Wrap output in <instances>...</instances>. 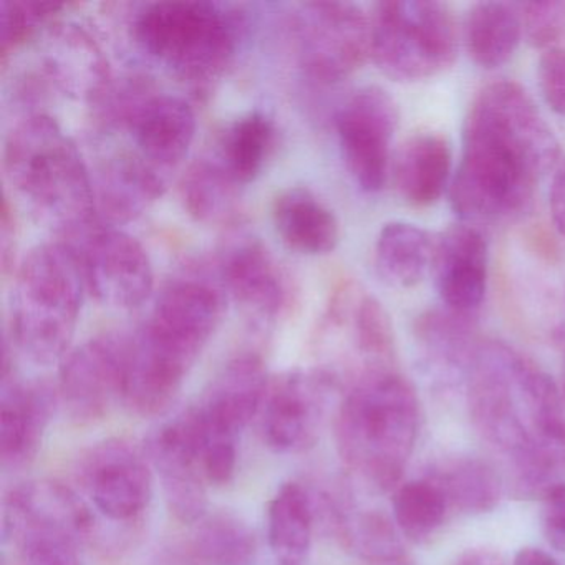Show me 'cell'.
<instances>
[{
  "instance_id": "cell-1",
  "label": "cell",
  "mask_w": 565,
  "mask_h": 565,
  "mask_svg": "<svg viewBox=\"0 0 565 565\" xmlns=\"http://www.w3.org/2000/svg\"><path fill=\"white\" fill-rule=\"evenodd\" d=\"M469 416L504 458L518 498L544 495L565 472V402L554 380L498 340H481L468 375Z\"/></svg>"
},
{
  "instance_id": "cell-2",
  "label": "cell",
  "mask_w": 565,
  "mask_h": 565,
  "mask_svg": "<svg viewBox=\"0 0 565 565\" xmlns=\"http://www.w3.org/2000/svg\"><path fill=\"white\" fill-rule=\"evenodd\" d=\"M558 157L557 138L531 95L518 82H491L466 115L461 163L449 186L452 210L472 226L515 216Z\"/></svg>"
},
{
  "instance_id": "cell-3",
  "label": "cell",
  "mask_w": 565,
  "mask_h": 565,
  "mask_svg": "<svg viewBox=\"0 0 565 565\" xmlns=\"http://www.w3.org/2000/svg\"><path fill=\"white\" fill-rule=\"evenodd\" d=\"M227 292L216 266L188 267L168 280L130 337L124 403L141 418L163 415L223 322Z\"/></svg>"
},
{
  "instance_id": "cell-4",
  "label": "cell",
  "mask_w": 565,
  "mask_h": 565,
  "mask_svg": "<svg viewBox=\"0 0 565 565\" xmlns=\"http://www.w3.org/2000/svg\"><path fill=\"white\" fill-rule=\"evenodd\" d=\"M2 170L29 216L55 233L85 234L97 213L94 178L82 151L44 111H25L9 130Z\"/></svg>"
},
{
  "instance_id": "cell-5",
  "label": "cell",
  "mask_w": 565,
  "mask_h": 565,
  "mask_svg": "<svg viewBox=\"0 0 565 565\" xmlns=\"http://www.w3.org/2000/svg\"><path fill=\"white\" fill-rule=\"evenodd\" d=\"M419 399L395 369L366 373L347 390L335 441L347 468L375 491L395 489L415 451Z\"/></svg>"
},
{
  "instance_id": "cell-6",
  "label": "cell",
  "mask_w": 565,
  "mask_h": 565,
  "mask_svg": "<svg viewBox=\"0 0 565 565\" xmlns=\"http://www.w3.org/2000/svg\"><path fill=\"white\" fill-rule=\"evenodd\" d=\"M85 287L77 250L62 243L32 247L12 284V347L35 365L62 363L72 350Z\"/></svg>"
},
{
  "instance_id": "cell-7",
  "label": "cell",
  "mask_w": 565,
  "mask_h": 565,
  "mask_svg": "<svg viewBox=\"0 0 565 565\" xmlns=\"http://www.w3.org/2000/svg\"><path fill=\"white\" fill-rule=\"evenodd\" d=\"M243 14L207 0L147 4L134 22L138 47L174 77L210 84L230 67L244 38Z\"/></svg>"
},
{
  "instance_id": "cell-8",
  "label": "cell",
  "mask_w": 565,
  "mask_h": 565,
  "mask_svg": "<svg viewBox=\"0 0 565 565\" xmlns=\"http://www.w3.org/2000/svg\"><path fill=\"white\" fill-rule=\"evenodd\" d=\"M370 25V57L392 81H428L448 71L458 57V24L443 2H380L373 8Z\"/></svg>"
},
{
  "instance_id": "cell-9",
  "label": "cell",
  "mask_w": 565,
  "mask_h": 565,
  "mask_svg": "<svg viewBox=\"0 0 565 565\" xmlns=\"http://www.w3.org/2000/svg\"><path fill=\"white\" fill-rule=\"evenodd\" d=\"M269 376L254 353L230 360L186 415L207 481L226 486L236 476L244 429L260 415Z\"/></svg>"
},
{
  "instance_id": "cell-10",
  "label": "cell",
  "mask_w": 565,
  "mask_h": 565,
  "mask_svg": "<svg viewBox=\"0 0 565 565\" xmlns=\"http://www.w3.org/2000/svg\"><path fill=\"white\" fill-rule=\"evenodd\" d=\"M297 62L319 84H339L370 57L372 25L363 9L350 2H309L292 19Z\"/></svg>"
},
{
  "instance_id": "cell-11",
  "label": "cell",
  "mask_w": 565,
  "mask_h": 565,
  "mask_svg": "<svg viewBox=\"0 0 565 565\" xmlns=\"http://www.w3.org/2000/svg\"><path fill=\"white\" fill-rule=\"evenodd\" d=\"M340 380L327 369H297L270 382L260 431L277 455H300L317 445Z\"/></svg>"
},
{
  "instance_id": "cell-12",
  "label": "cell",
  "mask_w": 565,
  "mask_h": 565,
  "mask_svg": "<svg viewBox=\"0 0 565 565\" xmlns=\"http://www.w3.org/2000/svg\"><path fill=\"white\" fill-rule=\"evenodd\" d=\"M398 124L395 98L376 85L353 92L337 111L335 130L343 163L365 193H379L385 188Z\"/></svg>"
},
{
  "instance_id": "cell-13",
  "label": "cell",
  "mask_w": 565,
  "mask_h": 565,
  "mask_svg": "<svg viewBox=\"0 0 565 565\" xmlns=\"http://www.w3.org/2000/svg\"><path fill=\"white\" fill-rule=\"evenodd\" d=\"M130 337L100 333L72 349L58 372V403L78 425L98 422L124 402Z\"/></svg>"
},
{
  "instance_id": "cell-14",
  "label": "cell",
  "mask_w": 565,
  "mask_h": 565,
  "mask_svg": "<svg viewBox=\"0 0 565 565\" xmlns=\"http://www.w3.org/2000/svg\"><path fill=\"white\" fill-rule=\"evenodd\" d=\"M153 472L140 446L127 438H108L82 456L78 481L104 518L125 524L137 521L150 505Z\"/></svg>"
},
{
  "instance_id": "cell-15",
  "label": "cell",
  "mask_w": 565,
  "mask_h": 565,
  "mask_svg": "<svg viewBox=\"0 0 565 565\" xmlns=\"http://www.w3.org/2000/svg\"><path fill=\"white\" fill-rule=\"evenodd\" d=\"M84 236L78 257L92 296L117 310L147 302L154 289V270L143 244L117 226L94 227Z\"/></svg>"
},
{
  "instance_id": "cell-16",
  "label": "cell",
  "mask_w": 565,
  "mask_h": 565,
  "mask_svg": "<svg viewBox=\"0 0 565 565\" xmlns=\"http://www.w3.org/2000/svg\"><path fill=\"white\" fill-rule=\"evenodd\" d=\"M35 81L44 92L74 102L97 104L111 82L107 52L94 32L78 21H55L41 34Z\"/></svg>"
},
{
  "instance_id": "cell-17",
  "label": "cell",
  "mask_w": 565,
  "mask_h": 565,
  "mask_svg": "<svg viewBox=\"0 0 565 565\" xmlns=\"http://www.w3.org/2000/svg\"><path fill=\"white\" fill-rule=\"evenodd\" d=\"M145 451L174 518L183 524H198L207 514L210 481L186 412L161 423L148 436Z\"/></svg>"
},
{
  "instance_id": "cell-18",
  "label": "cell",
  "mask_w": 565,
  "mask_h": 565,
  "mask_svg": "<svg viewBox=\"0 0 565 565\" xmlns=\"http://www.w3.org/2000/svg\"><path fill=\"white\" fill-rule=\"evenodd\" d=\"M216 269L227 296L256 319L273 322L289 307V276L259 237H234L221 253Z\"/></svg>"
},
{
  "instance_id": "cell-19",
  "label": "cell",
  "mask_w": 565,
  "mask_h": 565,
  "mask_svg": "<svg viewBox=\"0 0 565 565\" xmlns=\"http://www.w3.org/2000/svg\"><path fill=\"white\" fill-rule=\"evenodd\" d=\"M489 247L478 226L461 223L436 237V277L443 306L465 319H475L488 290Z\"/></svg>"
},
{
  "instance_id": "cell-20",
  "label": "cell",
  "mask_w": 565,
  "mask_h": 565,
  "mask_svg": "<svg viewBox=\"0 0 565 565\" xmlns=\"http://www.w3.org/2000/svg\"><path fill=\"white\" fill-rule=\"evenodd\" d=\"M57 386L44 380L15 379L2 373L0 393V459L9 471L25 468L42 448L57 408Z\"/></svg>"
},
{
  "instance_id": "cell-21",
  "label": "cell",
  "mask_w": 565,
  "mask_h": 565,
  "mask_svg": "<svg viewBox=\"0 0 565 565\" xmlns=\"http://www.w3.org/2000/svg\"><path fill=\"white\" fill-rule=\"evenodd\" d=\"M168 173L134 150L108 157L94 178L95 204L108 226H120L143 216L167 190Z\"/></svg>"
},
{
  "instance_id": "cell-22",
  "label": "cell",
  "mask_w": 565,
  "mask_h": 565,
  "mask_svg": "<svg viewBox=\"0 0 565 565\" xmlns=\"http://www.w3.org/2000/svg\"><path fill=\"white\" fill-rule=\"evenodd\" d=\"M332 319L337 326L350 329V340L360 362V376L395 369L396 347L392 319L376 297L347 287L345 294L333 306Z\"/></svg>"
},
{
  "instance_id": "cell-23",
  "label": "cell",
  "mask_w": 565,
  "mask_h": 565,
  "mask_svg": "<svg viewBox=\"0 0 565 565\" xmlns=\"http://www.w3.org/2000/svg\"><path fill=\"white\" fill-rule=\"evenodd\" d=\"M273 220L284 244L303 256H326L339 244L335 213L309 188H287L277 194Z\"/></svg>"
},
{
  "instance_id": "cell-24",
  "label": "cell",
  "mask_w": 565,
  "mask_h": 565,
  "mask_svg": "<svg viewBox=\"0 0 565 565\" xmlns=\"http://www.w3.org/2000/svg\"><path fill=\"white\" fill-rule=\"evenodd\" d=\"M451 143L438 131L409 138L395 161V183L406 203L428 207L441 200L452 181Z\"/></svg>"
},
{
  "instance_id": "cell-25",
  "label": "cell",
  "mask_w": 565,
  "mask_h": 565,
  "mask_svg": "<svg viewBox=\"0 0 565 565\" xmlns=\"http://www.w3.org/2000/svg\"><path fill=\"white\" fill-rule=\"evenodd\" d=\"M326 511L343 544L370 565L406 557L395 521L376 509L362 508L345 492L326 495Z\"/></svg>"
},
{
  "instance_id": "cell-26",
  "label": "cell",
  "mask_w": 565,
  "mask_h": 565,
  "mask_svg": "<svg viewBox=\"0 0 565 565\" xmlns=\"http://www.w3.org/2000/svg\"><path fill=\"white\" fill-rule=\"evenodd\" d=\"M415 340L429 372L443 382L466 380L481 340L472 320L449 310H428L415 322Z\"/></svg>"
},
{
  "instance_id": "cell-27",
  "label": "cell",
  "mask_w": 565,
  "mask_h": 565,
  "mask_svg": "<svg viewBox=\"0 0 565 565\" xmlns=\"http://www.w3.org/2000/svg\"><path fill=\"white\" fill-rule=\"evenodd\" d=\"M317 499L302 482L280 486L267 508V539L282 565H303L312 548Z\"/></svg>"
},
{
  "instance_id": "cell-28",
  "label": "cell",
  "mask_w": 565,
  "mask_h": 565,
  "mask_svg": "<svg viewBox=\"0 0 565 565\" xmlns=\"http://www.w3.org/2000/svg\"><path fill=\"white\" fill-rule=\"evenodd\" d=\"M436 237L405 221H393L380 230L375 241V269L383 282L409 289L423 282L435 264Z\"/></svg>"
},
{
  "instance_id": "cell-29",
  "label": "cell",
  "mask_w": 565,
  "mask_h": 565,
  "mask_svg": "<svg viewBox=\"0 0 565 565\" xmlns=\"http://www.w3.org/2000/svg\"><path fill=\"white\" fill-rule=\"evenodd\" d=\"M462 39L469 57L484 71H495L514 57L522 39L518 4L479 2L466 14Z\"/></svg>"
},
{
  "instance_id": "cell-30",
  "label": "cell",
  "mask_w": 565,
  "mask_h": 565,
  "mask_svg": "<svg viewBox=\"0 0 565 565\" xmlns=\"http://www.w3.org/2000/svg\"><path fill=\"white\" fill-rule=\"evenodd\" d=\"M441 489L451 512L486 514L494 511L504 492L499 472L472 456H456L429 468L426 472Z\"/></svg>"
},
{
  "instance_id": "cell-31",
  "label": "cell",
  "mask_w": 565,
  "mask_h": 565,
  "mask_svg": "<svg viewBox=\"0 0 565 565\" xmlns=\"http://www.w3.org/2000/svg\"><path fill=\"white\" fill-rule=\"evenodd\" d=\"M241 190L214 154L191 163L180 183L184 210L204 226L231 223L239 211Z\"/></svg>"
},
{
  "instance_id": "cell-32",
  "label": "cell",
  "mask_w": 565,
  "mask_h": 565,
  "mask_svg": "<svg viewBox=\"0 0 565 565\" xmlns=\"http://www.w3.org/2000/svg\"><path fill=\"white\" fill-rule=\"evenodd\" d=\"M276 125L269 115L259 110L247 111L227 125L214 157L244 188L266 170L276 148Z\"/></svg>"
},
{
  "instance_id": "cell-33",
  "label": "cell",
  "mask_w": 565,
  "mask_h": 565,
  "mask_svg": "<svg viewBox=\"0 0 565 565\" xmlns=\"http://www.w3.org/2000/svg\"><path fill=\"white\" fill-rule=\"evenodd\" d=\"M449 514L445 494L426 475L398 486L393 494V521L399 534L413 544L435 537Z\"/></svg>"
},
{
  "instance_id": "cell-34",
  "label": "cell",
  "mask_w": 565,
  "mask_h": 565,
  "mask_svg": "<svg viewBox=\"0 0 565 565\" xmlns=\"http://www.w3.org/2000/svg\"><path fill=\"white\" fill-rule=\"evenodd\" d=\"M256 548L253 529L236 514L214 512L196 524L193 551L204 565H250Z\"/></svg>"
},
{
  "instance_id": "cell-35",
  "label": "cell",
  "mask_w": 565,
  "mask_h": 565,
  "mask_svg": "<svg viewBox=\"0 0 565 565\" xmlns=\"http://www.w3.org/2000/svg\"><path fill=\"white\" fill-rule=\"evenodd\" d=\"M518 6L524 38L532 47L548 51L561 45L562 39L565 38L564 0L524 2Z\"/></svg>"
},
{
  "instance_id": "cell-36",
  "label": "cell",
  "mask_w": 565,
  "mask_h": 565,
  "mask_svg": "<svg viewBox=\"0 0 565 565\" xmlns=\"http://www.w3.org/2000/svg\"><path fill=\"white\" fill-rule=\"evenodd\" d=\"M61 6L28 4V2H4L0 8V41H2V57L24 44L52 12Z\"/></svg>"
},
{
  "instance_id": "cell-37",
  "label": "cell",
  "mask_w": 565,
  "mask_h": 565,
  "mask_svg": "<svg viewBox=\"0 0 565 565\" xmlns=\"http://www.w3.org/2000/svg\"><path fill=\"white\" fill-rule=\"evenodd\" d=\"M539 84L545 104L565 118V45L544 51L539 61Z\"/></svg>"
},
{
  "instance_id": "cell-38",
  "label": "cell",
  "mask_w": 565,
  "mask_h": 565,
  "mask_svg": "<svg viewBox=\"0 0 565 565\" xmlns=\"http://www.w3.org/2000/svg\"><path fill=\"white\" fill-rule=\"evenodd\" d=\"M542 531L548 545L565 554V482L552 486L542 495Z\"/></svg>"
},
{
  "instance_id": "cell-39",
  "label": "cell",
  "mask_w": 565,
  "mask_h": 565,
  "mask_svg": "<svg viewBox=\"0 0 565 565\" xmlns=\"http://www.w3.org/2000/svg\"><path fill=\"white\" fill-rule=\"evenodd\" d=\"M552 223L558 236L565 239V161L555 171L548 193Z\"/></svg>"
},
{
  "instance_id": "cell-40",
  "label": "cell",
  "mask_w": 565,
  "mask_h": 565,
  "mask_svg": "<svg viewBox=\"0 0 565 565\" xmlns=\"http://www.w3.org/2000/svg\"><path fill=\"white\" fill-rule=\"evenodd\" d=\"M0 224H2V230H0V249H2V264H4V270L8 273L11 269V257L14 256L15 249V234H14V217L9 213V204L8 201L4 203V207H2V220H0Z\"/></svg>"
},
{
  "instance_id": "cell-41",
  "label": "cell",
  "mask_w": 565,
  "mask_h": 565,
  "mask_svg": "<svg viewBox=\"0 0 565 565\" xmlns=\"http://www.w3.org/2000/svg\"><path fill=\"white\" fill-rule=\"evenodd\" d=\"M455 565H505L501 555L488 548H472L465 552Z\"/></svg>"
},
{
  "instance_id": "cell-42",
  "label": "cell",
  "mask_w": 565,
  "mask_h": 565,
  "mask_svg": "<svg viewBox=\"0 0 565 565\" xmlns=\"http://www.w3.org/2000/svg\"><path fill=\"white\" fill-rule=\"evenodd\" d=\"M512 565H561L551 554L541 548L525 547L515 554Z\"/></svg>"
},
{
  "instance_id": "cell-43",
  "label": "cell",
  "mask_w": 565,
  "mask_h": 565,
  "mask_svg": "<svg viewBox=\"0 0 565 565\" xmlns=\"http://www.w3.org/2000/svg\"><path fill=\"white\" fill-rule=\"evenodd\" d=\"M385 565H413L412 562L408 561V557L399 558V561L390 562V564Z\"/></svg>"
}]
</instances>
